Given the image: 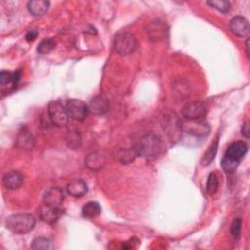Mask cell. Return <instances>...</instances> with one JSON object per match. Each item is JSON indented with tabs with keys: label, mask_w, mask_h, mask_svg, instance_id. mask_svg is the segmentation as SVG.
Segmentation results:
<instances>
[{
	"label": "cell",
	"mask_w": 250,
	"mask_h": 250,
	"mask_svg": "<svg viewBox=\"0 0 250 250\" xmlns=\"http://www.w3.org/2000/svg\"><path fill=\"white\" fill-rule=\"evenodd\" d=\"M24 184V176L19 171H10L3 176V185L8 190H17Z\"/></svg>",
	"instance_id": "4fadbf2b"
},
{
	"label": "cell",
	"mask_w": 250,
	"mask_h": 250,
	"mask_svg": "<svg viewBox=\"0 0 250 250\" xmlns=\"http://www.w3.org/2000/svg\"><path fill=\"white\" fill-rule=\"evenodd\" d=\"M114 47L116 51L122 56H127L136 51L138 41L135 35L130 33H121L115 38Z\"/></svg>",
	"instance_id": "277c9868"
},
{
	"label": "cell",
	"mask_w": 250,
	"mask_h": 250,
	"mask_svg": "<svg viewBox=\"0 0 250 250\" xmlns=\"http://www.w3.org/2000/svg\"><path fill=\"white\" fill-rule=\"evenodd\" d=\"M56 46V41L54 38H45L37 46V52L41 55H46L50 53Z\"/></svg>",
	"instance_id": "7402d4cb"
},
{
	"label": "cell",
	"mask_w": 250,
	"mask_h": 250,
	"mask_svg": "<svg viewBox=\"0 0 250 250\" xmlns=\"http://www.w3.org/2000/svg\"><path fill=\"white\" fill-rule=\"evenodd\" d=\"M37 35H38V33L34 30H33V31L28 32V33L26 35V39H27V41L31 42V41H33L37 37Z\"/></svg>",
	"instance_id": "f1b7e54d"
},
{
	"label": "cell",
	"mask_w": 250,
	"mask_h": 250,
	"mask_svg": "<svg viewBox=\"0 0 250 250\" xmlns=\"http://www.w3.org/2000/svg\"><path fill=\"white\" fill-rule=\"evenodd\" d=\"M18 144L24 150H31L34 145V139L28 130H24L19 135Z\"/></svg>",
	"instance_id": "d6986e66"
},
{
	"label": "cell",
	"mask_w": 250,
	"mask_h": 250,
	"mask_svg": "<svg viewBox=\"0 0 250 250\" xmlns=\"http://www.w3.org/2000/svg\"><path fill=\"white\" fill-rule=\"evenodd\" d=\"M181 129L186 134L193 137H205L208 135L210 131L208 124L203 120H200V121L186 120L185 123H182Z\"/></svg>",
	"instance_id": "ba28073f"
},
{
	"label": "cell",
	"mask_w": 250,
	"mask_h": 250,
	"mask_svg": "<svg viewBox=\"0 0 250 250\" xmlns=\"http://www.w3.org/2000/svg\"><path fill=\"white\" fill-rule=\"evenodd\" d=\"M49 6L50 3L45 0H33L28 3V10L33 16L40 17L47 13Z\"/></svg>",
	"instance_id": "2e32d148"
},
{
	"label": "cell",
	"mask_w": 250,
	"mask_h": 250,
	"mask_svg": "<svg viewBox=\"0 0 250 250\" xmlns=\"http://www.w3.org/2000/svg\"><path fill=\"white\" fill-rule=\"evenodd\" d=\"M44 204L60 207L64 201V192L60 188H51L49 189L43 197Z\"/></svg>",
	"instance_id": "8fae6325"
},
{
	"label": "cell",
	"mask_w": 250,
	"mask_h": 250,
	"mask_svg": "<svg viewBox=\"0 0 250 250\" xmlns=\"http://www.w3.org/2000/svg\"><path fill=\"white\" fill-rule=\"evenodd\" d=\"M31 247L33 249H43V250H48V249H52L53 246H52V241L47 238V237H43V236H40V237H35L32 244H31Z\"/></svg>",
	"instance_id": "44dd1931"
},
{
	"label": "cell",
	"mask_w": 250,
	"mask_h": 250,
	"mask_svg": "<svg viewBox=\"0 0 250 250\" xmlns=\"http://www.w3.org/2000/svg\"><path fill=\"white\" fill-rule=\"evenodd\" d=\"M88 110L93 115H104L109 111V102L103 96H96L90 101Z\"/></svg>",
	"instance_id": "5bb4252c"
},
{
	"label": "cell",
	"mask_w": 250,
	"mask_h": 250,
	"mask_svg": "<svg viewBox=\"0 0 250 250\" xmlns=\"http://www.w3.org/2000/svg\"><path fill=\"white\" fill-rule=\"evenodd\" d=\"M0 84L1 86H7V85H12L15 86V78H14V73H11L9 71H1L0 73Z\"/></svg>",
	"instance_id": "484cf974"
},
{
	"label": "cell",
	"mask_w": 250,
	"mask_h": 250,
	"mask_svg": "<svg viewBox=\"0 0 250 250\" xmlns=\"http://www.w3.org/2000/svg\"><path fill=\"white\" fill-rule=\"evenodd\" d=\"M241 132H242V134H243L246 138L249 137V129H248V124H247V123H244V124L242 125Z\"/></svg>",
	"instance_id": "f546056e"
},
{
	"label": "cell",
	"mask_w": 250,
	"mask_h": 250,
	"mask_svg": "<svg viewBox=\"0 0 250 250\" xmlns=\"http://www.w3.org/2000/svg\"><path fill=\"white\" fill-rule=\"evenodd\" d=\"M248 147L243 141H236L232 143L221 161V166L226 173H233L236 170L240 161L247 153Z\"/></svg>",
	"instance_id": "6da1fadb"
},
{
	"label": "cell",
	"mask_w": 250,
	"mask_h": 250,
	"mask_svg": "<svg viewBox=\"0 0 250 250\" xmlns=\"http://www.w3.org/2000/svg\"><path fill=\"white\" fill-rule=\"evenodd\" d=\"M66 110L68 117L77 121L84 120L89 113L88 106L84 102L77 99L68 100L66 105Z\"/></svg>",
	"instance_id": "52a82bcc"
},
{
	"label": "cell",
	"mask_w": 250,
	"mask_h": 250,
	"mask_svg": "<svg viewBox=\"0 0 250 250\" xmlns=\"http://www.w3.org/2000/svg\"><path fill=\"white\" fill-rule=\"evenodd\" d=\"M134 149L138 155L147 159H155L162 153L164 146L157 135L150 133L142 136Z\"/></svg>",
	"instance_id": "7a4b0ae2"
},
{
	"label": "cell",
	"mask_w": 250,
	"mask_h": 250,
	"mask_svg": "<svg viewBox=\"0 0 250 250\" xmlns=\"http://www.w3.org/2000/svg\"><path fill=\"white\" fill-rule=\"evenodd\" d=\"M248 43H249V39L247 38V40H246V54H247V57H249V45H248Z\"/></svg>",
	"instance_id": "4dcf8cb0"
},
{
	"label": "cell",
	"mask_w": 250,
	"mask_h": 250,
	"mask_svg": "<svg viewBox=\"0 0 250 250\" xmlns=\"http://www.w3.org/2000/svg\"><path fill=\"white\" fill-rule=\"evenodd\" d=\"M219 188V180H218V176L215 172H212L209 174L208 178H207V183H206V191L207 193L212 196L214 195Z\"/></svg>",
	"instance_id": "cb8c5ba5"
},
{
	"label": "cell",
	"mask_w": 250,
	"mask_h": 250,
	"mask_svg": "<svg viewBox=\"0 0 250 250\" xmlns=\"http://www.w3.org/2000/svg\"><path fill=\"white\" fill-rule=\"evenodd\" d=\"M231 32L237 37H247L249 35V23L242 16H236L230 21Z\"/></svg>",
	"instance_id": "9c48e42d"
},
{
	"label": "cell",
	"mask_w": 250,
	"mask_h": 250,
	"mask_svg": "<svg viewBox=\"0 0 250 250\" xmlns=\"http://www.w3.org/2000/svg\"><path fill=\"white\" fill-rule=\"evenodd\" d=\"M35 224V218L28 213L14 214L6 220V228L16 234H25L32 232Z\"/></svg>",
	"instance_id": "3957f363"
},
{
	"label": "cell",
	"mask_w": 250,
	"mask_h": 250,
	"mask_svg": "<svg viewBox=\"0 0 250 250\" xmlns=\"http://www.w3.org/2000/svg\"><path fill=\"white\" fill-rule=\"evenodd\" d=\"M106 163L105 156L100 152H91L87 155L85 159V164L87 167L92 171H97L103 168V166Z\"/></svg>",
	"instance_id": "9a60e30c"
},
{
	"label": "cell",
	"mask_w": 250,
	"mask_h": 250,
	"mask_svg": "<svg viewBox=\"0 0 250 250\" xmlns=\"http://www.w3.org/2000/svg\"><path fill=\"white\" fill-rule=\"evenodd\" d=\"M67 192L73 198H81L87 194L88 186L84 180L74 179L67 184Z\"/></svg>",
	"instance_id": "7c38bea8"
},
{
	"label": "cell",
	"mask_w": 250,
	"mask_h": 250,
	"mask_svg": "<svg viewBox=\"0 0 250 250\" xmlns=\"http://www.w3.org/2000/svg\"><path fill=\"white\" fill-rule=\"evenodd\" d=\"M182 115L186 120L189 121H200L203 120L206 116V106L203 102L197 101L191 102L184 106Z\"/></svg>",
	"instance_id": "5b68a950"
},
{
	"label": "cell",
	"mask_w": 250,
	"mask_h": 250,
	"mask_svg": "<svg viewBox=\"0 0 250 250\" xmlns=\"http://www.w3.org/2000/svg\"><path fill=\"white\" fill-rule=\"evenodd\" d=\"M207 4L222 13H228L231 8L230 2L225 1V0H212V1H208Z\"/></svg>",
	"instance_id": "d4e9b609"
},
{
	"label": "cell",
	"mask_w": 250,
	"mask_h": 250,
	"mask_svg": "<svg viewBox=\"0 0 250 250\" xmlns=\"http://www.w3.org/2000/svg\"><path fill=\"white\" fill-rule=\"evenodd\" d=\"M148 33H149V35L151 38V40L158 41V40H162L163 38H165V34L167 33V29H166L165 24L155 22L150 25Z\"/></svg>",
	"instance_id": "e0dca14e"
},
{
	"label": "cell",
	"mask_w": 250,
	"mask_h": 250,
	"mask_svg": "<svg viewBox=\"0 0 250 250\" xmlns=\"http://www.w3.org/2000/svg\"><path fill=\"white\" fill-rule=\"evenodd\" d=\"M217 148H218V140H215L213 142V144H211L209 146L208 150H206V152L203 155V158H202L203 165L207 166L210 164V162L213 161V159L215 158L216 152H217Z\"/></svg>",
	"instance_id": "603a6c76"
},
{
	"label": "cell",
	"mask_w": 250,
	"mask_h": 250,
	"mask_svg": "<svg viewBox=\"0 0 250 250\" xmlns=\"http://www.w3.org/2000/svg\"><path fill=\"white\" fill-rule=\"evenodd\" d=\"M102 208L96 201H89L82 207V215L88 219H94L100 215Z\"/></svg>",
	"instance_id": "ac0fdd59"
},
{
	"label": "cell",
	"mask_w": 250,
	"mask_h": 250,
	"mask_svg": "<svg viewBox=\"0 0 250 250\" xmlns=\"http://www.w3.org/2000/svg\"><path fill=\"white\" fill-rule=\"evenodd\" d=\"M62 213L63 212L60 207H55L47 204H44L40 209V217L42 221L49 225H53L57 223Z\"/></svg>",
	"instance_id": "30bf717a"
},
{
	"label": "cell",
	"mask_w": 250,
	"mask_h": 250,
	"mask_svg": "<svg viewBox=\"0 0 250 250\" xmlns=\"http://www.w3.org/2000/svg\"><path fill=\"white\" fill-rule=\"evenodd\" d=\"M48 115L52 123L58 127L67 125L69 117L66 108L57 101L50 102L48 106Z\"/></svg>",
	"instance_id": "8992f818"
},
{
	"label": "cell",
	"mask_w": 250,
	"mask_h": 250,
	"mask_svg": "<svg viewBox=\"0 0 250 250\" xmlns=\"http://www.w3.org/2000/svg\"><path fill=\"white\" fill-rule=\"evenodd\" d=\"M241 226H242V222H241L240 218H236L233 221L232 226H231V233L233 236L238 237L240 235Z\"/></svg>",
	"instance_id": "83f0119b"
},
{
	"label": "cell",
	"mask_w": 250,
	"mask_h": 250,
	"mask_svg": "<svg viewBox=\"0 0 250 250\" xmlns=\"http://www.w3.org/2000/svg\"><path fill=\"white\" fill-rule=\"evenodd\" d=\"M67 142L70 148H77L80 146V137L76 131H68Z\"/></svg>",
	"instance_id": "4316f807"
},
{
	"label": "cell",
	"mask_w": 250,
	"mask_h": 250,
	"mask_svg": "<svg viewBox=\"0 0 250 250\" xmlns=\"http://www.w3.org/2000/svg\"><path fill=\"white\" fill-rule=\"evenodd\" d=\"M137 152L135 150V149H131V150H128V149H121L117 151V157L118 158L119 161H121L122 163H129L131 161L134 160V158L137 156Z\"/></svg>",
	"instance_id": "ffe728a7"
}]
</instances>
